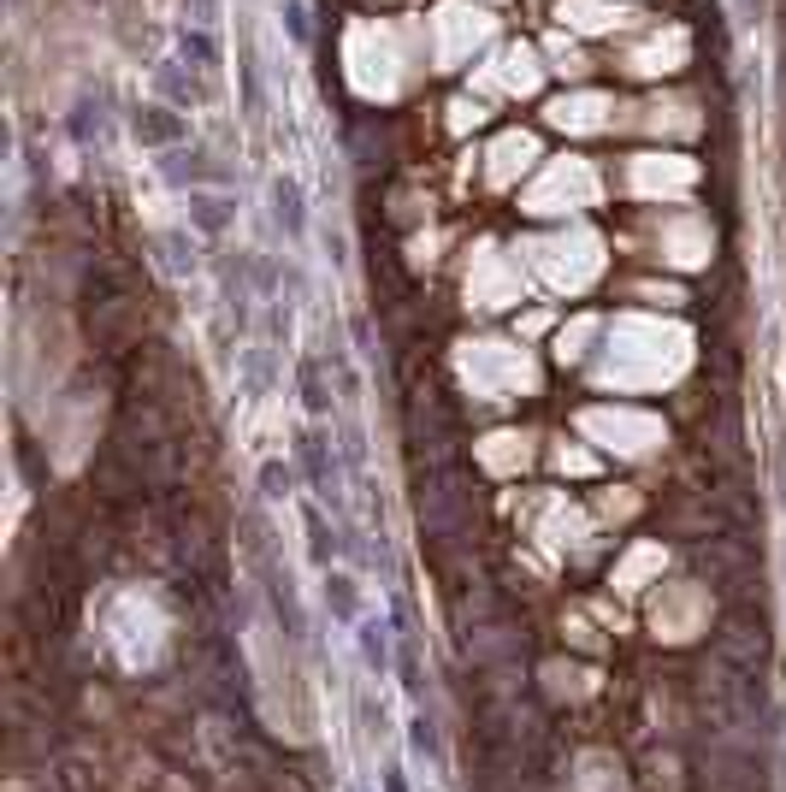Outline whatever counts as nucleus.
Returning <instances> with one entry per match:
<instances>
[{"label":"nucleus","mask_w":786,"mask_h":792,"mask_svg":"<svg viewBox=\"0 0 786 792\" xmlns=\"http://www.w3.org/2000/svg\"><path fill=\"white\" fill-rule=\"evenodd\" d=\"M131 136L142 142V148H184V136H190V125H184V113H172V107H160V101H142L131 113Z\"/></svg>","instance_id":"obj_1"},{"label":"nucleus","mask_w":786,"mask_h":792,"mask_svg":"<svg viewBox=\"0 0 786 792\" xmlns=\"http://www.w3.org/2000/svg\"><path fill=\"white\" fill-rule=\"evenodd\" d=\"M272 213H278V225H284L290 237H302L308 213H302V190H296V178H272Z\"/></svg>","instance_id":"obj_2"},{"label":"nucleus","mask_w":786,"mask_h":792,"mask_svg":"<svg viewBox=\"0 0 786 792\" xmlns=\"http://www.w3.org/2000/svg\"><path fill=\"white\" fill-rule=\"evenodd\" d=\"M178 54H184L196 71H219V42H213L207 30H190V24H184V30H178Z\"/></svg>","instance_id":"obj_3"},{"label":"nucleus","mask_w":786,"mask_h":792,"mask_svg":"<svg viewBox=\"0 0 786 792\" xmlns=\"http://www.w3.org/2000/svg\"><path fill=\"white\" fill-rule=\"evenodd\" d=\"M160 172H166L172 184H201V178H219V172H213L201 154H184V148H172V154L160 160Z\"/></svg>","instance_id":"obj_4"},{"label":"nucleus","mask_w":786,"mask_h":792,"mask_svg":"<svg viewBox=\"0 0 786 792\" xmlns=\"http://www.w3.org/2000/svg\"><path fill=\"white\" fill-rule=\"evenodd\" d=\"M190 219H196L207 237H219V231L231 225V201L225 196H190Z\"/></svg>","instance_id":"obj_5"},{"label":"nucleus","mask_w":786,"mask_h":792,"mask_svg":"<svg viewBox=\"0 0 786 792\" xmlns=\"http://www.w3.org/2000/svg\"><path fill=\"white\" fill-rule=\"evenodd\" d=\"M66 131H71V142H83V148H89V142L101 136V101H89V95H83V101L71 107Z\"/></svg>","instance_id":"obj_6"},{"label":"nucleus","mask_w":786,"mask_h":792,"mask_svg":"<svg viewBox=\"0 0 786 792\" xmlns=\"http://www.w3.org/2000/svg\"><path fill=\"white\" fill-rule=\"evenodd\" d=\"M296 385H302V402H308L314 414H326L331 408V391L320 385V361H302V367H296Z\"/></svg>","instance_id":"obj_7"},{"label":"nucleus","mask_w":786,"mask_h":792,"mask_svg":"<svg viewBox=\"0 0 786 792\" xmlns=\"http://www.w3.org/2000/svg\"><path fill=\"white\" fill-rule=\"evenodd\" d=\"M154 77H160V89H166L172 101H184V107H190V101H196V95H201V89H196V77H184V71H178V66H160V71H154Z\"/></svg>","instance_id":"obj_8"},{"label":"nucleus","mask_w":786,"mask_h":792,"mask_svg":"<svg viewBox=\"0 0 786 792\" xmlns=\"http://www.w3.org/2000/svg\"><path fill=\"white\" fill-rule=\"evenodd\" d=\"M261 485H266V497H290V485H296V479H290V467L266 462L261 467Z\"/></svg>","instance_id":"obj_9"},{"label":"nucleus","mask_w":786,"mask_h":792,"mask_svg":"<svg viewBox=\"0 0 786 792\" xmlns=\"http://www.w3.org/2000/svg\"><path fill=\"white\" fill-rule=\"evenodd\" d=\"M284 24H290V36H296V42H308V6H302V0H290V6H284Z\"/></svg>","instance_id":"obj_10"},{"label":"nucleus","mask_w":786,"mask_h":792,"mask_svg":"<svg viewBox=\"0 0 786 792\" xmlns=\"http://www.w3.org/2000/svg\"><path fill=\"white\" fill-rule=\"evenodd\" d=\"M89 6H107V0H89Z\"/></svg>","instance_id":"obj_11"}]
</instances>
